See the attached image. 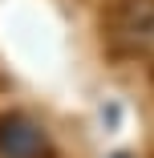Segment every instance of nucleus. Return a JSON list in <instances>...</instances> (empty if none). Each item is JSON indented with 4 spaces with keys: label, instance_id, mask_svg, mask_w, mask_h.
<instances>
[{
    "label": "nucleus",
    "instance_id": "f257e3e1",
    "mask_svg": "<svg viewBox=\"0 0 154 158\" xmlns=\"http://www.w3.org/2000/svg\"><path fill=\"white\" fill-rule=\"evenodd\" d=\"M106 33L122 57H150L154 53V0H110Z\"/></svg>",
    "mask_w": 154,
    "mask_h": 158
},
{
    "label": "nucleus",
    "instance_id": "f03ea898",
    "mask_svg": "<svg viewBox=\"0 0 154 158\" xmlns=\"http://www.w3.org/2000/svg\"><path fill=\"white\" fill-rule=\"evenodd\" d=\"M0 158H61V154L33 114L4 110L0 114Z\"/></svg>",
    "mask_w": 154,
    "mask_h": 158
}]
</instances>
